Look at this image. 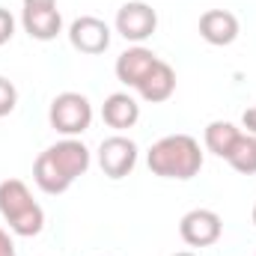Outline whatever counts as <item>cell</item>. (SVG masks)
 Instances as JSON below:
<instances>
[{
  "mask_svg": "<svg viewBox=\"0 0 256 256\" xmlns=\"http://www.w3.org/2000/svg\"><path fill=\"white\" fill-rule=\"evenodd\" d=\"M90 167V149L80 140H60L48 146L36 164H33V179L45 194H63L78 176H84Z\"/></svg>",
  "mask_w": 256,
  "mask_h": 256,
  "instance_id": "obj_1",
  "label": "cell"
},
{
  "mask_svg": "<svg viewBox=\"0 0 256 256\" xmlns=\"http://www.w3.org/2000/svg\"><path fill=\"white\" fill-rule=\"evenodd\" d=\"M149 170L164 179H194L202 167V152L200 143L191 134H167L158 143H152L149 155Z\"/></svg>",
  "mask_w": 256,
  "mask_h": 256,
  "instance_id": "obj_2",
  "label": "cell"
},
{
  "mask_svg": "<svg viewBox=\"0 0 256 256\" xmlns=\"http://www.w3.org/2000/svg\"><path fill=\"white\" fill-rule=\"evenodd\" d=\"M0 214L6 218L9 230L30 238L39 236L45 226V212L42 206L33 200L30 188L21 179H3L0 182Z\"/></svg>",
  "mask_w": 256,
  "mask_h": 256,
  "instance_id": "obj_3",
  "label": "cell"
},
{
  "mask_svg": "<svg viewBox=\"0 0 256 256\" xmlns=\"http://www.w3.org/2000/svg\"><path fill=\"white\" fill-rule=\"evenodd\" d=\"M48 120H51V128H57L60 134H80V131H86L90 122H92L90 98L80 96V92H60L51 102Z\"/></svg>",
  "mask_w": 256,
  "mask_h": 256,
  "instance_id": "obj_4",
  "label": "cell"
},
{
  "mask_svg": "<svg viewBox=\"0 0 256 256\" xmlns=\"http://www.w3.org/2000/svg\"><path fill=\"white\" fill-rule=\"evenodd\" d=\"M21 21H24V30H27L33 39H39V42L57 39V33H60V27H63L60 6H57L54 0H24Z\"/></svg>",
  "mask_w": 256,
  "mask_h": 256,
  "instance_id": "obj_5",
  "label": "cell"
},
{
  "mask_svg": "<svg viewBox=\"0 0 256 256\" xmlns=\"http://www.w3.org/2000/svg\"><path fill=\"white\" fill-rule=\"evenodd\" d=\"M158 27V12L146 0H126L116 9V30L128 42H143L155 33Z\"/></svg>",
  "mask_w": 256,
  "mask_h": 256,
  "instance_id": "obj_6",
  "label": "cell"
},
{
  "mask_svg": "<svg viewBox=\"0 0 256 256\" xmlns=\"http://www.w3.org/2000/svg\"><path fill=\"white\" fill-rule=\"evenodd\" d=\"M220 232H224V220L212 208H191L179 220V236L191 248H208V244H214L220 238Z\"/></svg>",
  "mask_w": 256,
  "mask_h": 256,
  "instance_id": "obj_7",
  "label": "cell"
},
{
  "mask_svg": "<svg viewBox=\"0 0 256 256\" xmlns=\"http://www.w3.org/2000/svg\"><path fill=\"white\" fill-rule=\"evenodd\" d=\"M134 164H137V143L134 140H128L122 134H114V137L102 140V146H98V167H102L104 176L122 179V176H128L134 170Z\"/></svg>",
  "mask_w": 256,
  "mask_h": 256,
  "instance_id": "obj_8",
  "label": "cell"
},
{
  "mask_svg": "<svg viewBox=\"0 0 256 256\" xmlns=\"http://www.w3.org/2000/svg\"><path fill=\"white\" fill-rule=\"evenodd\" d=\"M68 39H72V45H74L80 54H102V51H108V45H110V30H108V24H104L102 18H96V15H80L78 21H72Z\"/></svg>",
  "mask_w": 256,
  "mask_h": 256,
  "instance_id": "obj_9",
  "label": "cell"
},
{
  "mask_svg": "<svg viewBox=\"0 0 256 256\" xmlns=\"http://www.w3.org/2000/svg\"><path fill=\"white\" fill-rule=\"evenodd\" d=\"M200 36L208 45H230L238 36V18L230 9H206L200 15Z\"/></svg>",
  "mask_w": 256,
  "mask_h": 256,
  "instance_id": "obj_10",
  "label": "cell"
},
{
  "mask_svg": "<svg viewBox=\"0 0 256 256\" xmlns=\"http://www.w3.org/2000/svg\"><path fill=\"white\" fill-rule=\"evenodd\" d=\"M137 90H140V96L146 98V102H167L170 96H173V90H176V72H173V66L164 63V60H155V66L143 74V80L137 84Z\"/></svg>",
  "mask_w": 256,
  "mask_h": 256,
  "instance_id": "obj_11",
  "label": "cell"
},
{
  "mask_svg": "<svg viewBox=\"0 0 256 256\" xmlns=\"http://www.w3.org/2000/svg\"><path fill=\"white\" fill-rule=\"evenodd\" d=\"M155 54L149 51V48H143V45H134V48H128L120 54V60H116V78L126 84V86H137L140 80H143V74L155 66Z\"/></svg>",
  "mask_w": 256,
  "mask_h": 256,
  "instance_id": "obj_12",
  "label": "cell"
},
{
  "mask_svg": "<svg viewBox=\"0 0 256 256\" xmlns=\"http://www.w3.org/2000/svg\"><path fill=\"white\" fill-rule=\"evenodd\" d=\"M137 116H140V104L128 92H114L102 104V120L110 128H120V131L122 128H131L137 122Z\"/></svg>",
  "mask_w": 256,
  "mask_h": 256,
  "instance_id": "obj_13",
  "label": "cell"
},
{
  "mask_svg": "<svg viewBox=\"0 0 256 256\" xmlns=\"http://www.w3.org/2000/svg\"><path fill=\"white\" fill-rule=\"evenodd\" d=\"M238 134H242V131L232 126V122H226V120L208 122V126H206V149H208V152H214L218 158H226V155L232 152V146H236Z\"/></svg>",
  "mask_w": 256,
  "mask_h": 256,
  "instance_id": "obj_14",
  "label": "cell"
},
{
  "mask_svg": "<svg viewBox=\"0 0 256 256\" xmlns=\"http://www.w3.org/2000/svg\"><path fill=\"white\" fill-rule=\"evenodd\" d=\"M226 161L238 170V173H256V134H238V140H236V146H232V152L226 155Z\"/></svg>",
  "mask_w": 256,
  "mask_h": 256,
  "instance_id": "obj_15",
  "label": "cell"
},
{
  "mask_svg": "<svg viewBox=\"0 0 256 256\" xmlns=\"http://www.w3.org/2000/svg\"><path fill=\"white\" fill-rule=\"evenodd\" d=\"M15 104H18V90H15V84L6 80V78H0V116L12 114Z\"/></svg>",
  "mask_w": 256,
  "mask_h": 256,
  "instance_id": "obj_16",
  "label": "cell"
},
{
  "mask_svg": "<svg viewBox=\"0 0 256 256\" xmlns=\"http://www.w3.org/2000/svg\"><path fill=\"white\" fill-rule=\"evenodd\" d=\"M12 33H15V18L9 15V9L0 6V45H6L12 39Z\"/></svg>",
  "mask_w": 256,
  "mask_h": 256,
  "instance_id": "obj_17",
  "label": "cell"
},
{
  "mask_svg": "<svg viewBox=\"0 0 256 256\" xmlns=\"http://www.w3.org/2000/svg\"><path fill=\"white\" fill-rule=\"evenodd\" d=\"M0 256H15V244L6 230H0Z\"/></svg>",
  "mask_w": 256,
  "mask_h": 256,
  "instance_id": "obj_18",
  "label": "cell"
},
{
  "mask_svg": "<svg viewBox=\"0 0 256 256\" xmlns=\"http://www.w3.org/2000/svg\"><path fill=\"white\" fill-rule=\"evenodd\" d=\"M244 128H248L250 134H256V104L244 110Z\"/></svg>",
  "mask_w": 256,
  "mask_h": 256,
  "instance_id": "obj_19",
  "label": "cell"
},
{
  "mask_svg": "<svg viewBox=\"0 0 256 256\" xmlns=\"http://www.w3.org/2000/svg\"><path fill=\"white\" fill-rule=\"evenodd\" d=\"M173 256H196V254H191V250H179V254H173Z\"/></svg>",
  "mask_w": 256,
  "mask_h": 256,
  "instance_id": "obj_20",
  "label": "cell"
},
{
  "mask_svg": "<svg viewBox=\"0 0 256 256\" xmlns=\"http://www.w3.org/2000/svg\"><path fill=\"white\" fill-rule=\"evenodd\" d=\"M254 224H256V206H254Z\"/></svg>",
  "mask_w": 256,
  "mask_h": 256,
  "instance_id": "obj_21",
  "label": "cell"
}]
</instances>
